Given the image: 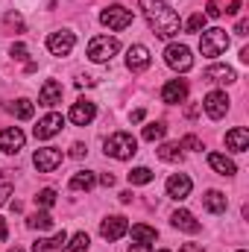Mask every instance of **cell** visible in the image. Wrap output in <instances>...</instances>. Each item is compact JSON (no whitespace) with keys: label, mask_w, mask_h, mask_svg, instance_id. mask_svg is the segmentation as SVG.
<instances>
[{"label":"cell","mask_w":249,"mask_h":252,"mask_svg":"<svg viewBox=\"0 0 249 252\" xmlns=\"http://www.w3.org/2000/svg\"><path fill=\"white\" fill-rule=\"evenodd\" d=\"M138 6H141V12L147 18L150 30L158 38H176L182 32V21H179L176 9H170V3H164V0H141Z\"/></svg>","instance_id":"obj_1"},{"label":"cell","mask_w":249,"mask_h":252,"mask_svg":"<svg viewBox=\"0 0 249 252\" xmlns=\"http://www.w3.org/2000/svg\"><path fill=\"white\" fill-rule=\"evenodd\" d=\"M199 50H202L205 59L223 56V53L229 50V35H226V30H220V27L202 30V35H199Z\"/></svg>","instance_id":"obj_2"},{"label":"cell","mask_w":249,"mask_h":252,"mask_svg":"<svg viewBox=\"0 0 249 252\" xmlns=\"http://www.w3.org/2000/svg\"><path fill=\"white\" fill-rule=\"evenodd\" d=\"M103 147H106V156H112V158H118V161H126V158H132V156L138 153V141H135L129 132H115V135H109Z\"/></svg>","instance_id":"obj_3"},{"label":"cell","mask_w":249,"mask_h":252,"mask_svg":"<svg viewBox=\"0 0 249 252\" xmlns=\"http://www.w3.org/2000/svg\"><path fill=\"white\" fill-rule=\"evenodd\" d=\"M121 50V41L115 35H94L88 41V59L91 62H109L112 56H118Z\"/></svg>","instance_id":"obj_4"},{"label":"cell","mask_w":249,"mask_h":252,"mask_svg":"<svg viewBox=\"0 0 249 252\" xmlns=\"http://www.w3.org/2000/svg\"><path fill=\"white\" fill-rule=\"evenodd\" d=\"M100 24L109 27V30H115V32H121V30H126V27L132 24V9L115 3V6H109V9L100 12Z\"/></svg>","instance_id":"obj_5"},{"label":"cell","mask_w":249,"mask_h":252,"mask_svg":"<svg viewBox=\"0 0 249 252\" xmlns=\"http://www.w3.org/2000/svg\"><path fill=\"white\" fill-rule=\"evenodd\" d=\"M164 62H167V67H173V70H179V73L190 70V67H193L190 47H185V44H167V50H164Z\"/></svg>","instance_id":"obj_6"},{"label":"cell","mask_w":249,"mask_h":252,"mask_svg":"<svg viewBox=\"0 0 249 252\" xmlns=\"http://www.w3.org/2000/svg\"><path fill=\"white\" fill-rule=\"evenodd\" d=\"M62 158H64L62 150H56V147H41V150H35L32 164H35L38 173H53V170L62 164Z\"/></svg>","instance_id":"obj_7"},{"label":"cell","mask_w":249,"mask_h":252,"mask_svg":"<svg viewBox=\"0 0 249 252\" xmlns=\"http://www.w3.org/2000/svg\"><path fill=\"white\" fill-rule=\"evenodd\" d=\"M229 103H232V100L226 97V91H211V94H205L202 109H205V115H208L211 121H220V118H226Z\"/></svg>","instance_id":"obj_8"},{"label":"cell","mask_w":249,"mask_h":252,"mask_svg":"<svg viewBox=\"0 0 249 252\" xmlns=\"http://www.w3.org/2000/svg\"><path fill=\"white\" fill-rule=\"evenodd\" d=\"M73 44H76V38H73L70 30H59V32H50L47 35V50L53 56H67L73 50Z\"/></svg>","instance_id":"obj_9"},{"label":"cell","mask_w":249,"mask_h":252,"mask_svg":"<svg viewBox=\"0 0 249 252\" xmlns=\"http://www.w3.org/2000/svg\"><path fill=\"white\" fill-rule=\"evenodd\" d=\"M126 232H129V223H126V217H121V214H109V217L100 223V235H103L106 241H121Z\"/></svg>","instance_id":"obj_10"},{"label":"cell","mask_w":249,"mask_h":252,"mask_svg":"<svg viewBox=\"0 0 249 252\" xmlns=\"http://www.w3.org/2000/svg\"><path fill=\"white\" fill-rule=\"evenodd\" d=\"M94 118H97V106L91 100H76L70 106V115H67V121L76 124V126H88Z\"/></svg>","instance_id":"obj_11"},{"label":"cell","mask_w":249,"mask_h":252,"mask_svg":"<svg viewBox=\"0 0 249 252\" xmlns=\"http://www.w3.org/2000/svg\"><path fill=\"white\" fill-rule=\"evenodd\" d=\"M24 141H27V135H24L18 126L0 129V150H3V153H9V156L21 153V150H24Z\"/></svg>","instance_id":"obj_12"},{"label":"cell","mask_w":249,"mask_h":252,"mask_svg":"<svg viewBox=\"0 0 249 252\" xmlns=\"http://www.w3.org/2000/svg\"><path fill=\"white\" fill-rule=\"evenodd\" d=\"M62 126H64V118H62V115H56V112H50L47 118H41V121H38V126H35L32 132H35V138H38V141H47V138L59 135V132H62Z\"/></svg>","instance_id":"obj_13"},{"label":"cell","mask_w":249,"mask_h":252,"mask_svg":"<svg viewBox=\"0 0 249 252\" xmlns=\"http://www.w3.org/2000/svg\"><path fill=\"white\" fill-rule=\"evenodd\" d=\"M190 188H193V182H190L187 173H173L167 179V196L170 199H187L190 196Z\"/></svg>","instance_id":"obj_14"},{"label":"cell","mask_w":249,"mask_h":252,"mask_svg":"<svg viewBox=\"0 0 249 252\" xmlns=\"http://www.w3.org/2000/svg\"><path fill=\"white\" fill-rule=\"evenodd\" d=\"M126 67H129L132 73L147 70V67H150V50H147L144 44H132V47L126 50Z\"/></svg>","instance_id":"obj_15"},{"label":"cell","mask_w":249,"mask_h":252,"mask_svg":"<svg viewBox=\"0 0 249 252\" xmlns=\"http://www.w3.org/2000/svg\"><path fill=\"white\" fill-rule=\"evenodd\" d=\"M161 100L176 106V103H185L187 100V82L185 79H170L164 88H161Z\"/></svg>","instance_id":"obj_16"},{"label":"cell","mask_w":249,"mask_h":252,"mask_svg":"<svg viewBox=\"0 0 249 252\" xmlns=\"http://www.w3.org/2000/svg\"><path fill=\"white\" fill-rule=\"evenodd\" d=\"M62 82H56V79H47L44 85H41V94H38V103L41 106H47V109H53V106H59L62 103Z\"/></svg>","instance_id":"obj_17"},{"label":"cell","mask_w":249,"mask_h":252,"mask_svg":"<svg viewBox=\"0 0 249 252\" xmlns=\"http://www.w3.org/2000/svg\"><path fill=\"white\" fill-rule=\"evenodd\" d=\"M226 147H229L232 153H244V150H249V129H244V126L229 129V132H226Z\"/></svg>","instance_id":"obj_18"},{"label":"cell","mask_w":249,"mask_h":252,"mask_svg":"<svg viewBox=\"0 0 249 252\" xmlns=\"http://www.w3.org/2000/svg\"><path fill=\"white\" fill-rule=\"evenodd\" d=\"M202 76H205V82H226V85H232V82L238 79V73H235L229 64H211Z\"/></svg>","instance_id":"obj_19"},{"label":"cell","mask_w":249,"mask_h":252,"mask_svg":"<svg viewBox=\"0 0 249 252\" xmlns=\"http://www.w3.org/2000/svg\"><path fill=\"white\" fill-rule=\"evenodd\" d=\"M64 244H67V235L56 232L53 238H38L32 244V252H59V250H64Z\"/></svg>","instance_id":"obj_20"},{"label":"cell","mask_w":249,"mask_h":252,"mask_svg":"<svg viewBox=\"0 0 249 252\" xmlns=\"http://www.w3.org/2000/svg\"><path fill=\"white\" fill-rule=\"evenodd\" d=\"M208 164H211L220 176H235V173H238V164H235L229 156H223V153H211V156H208Z\"/></svg>","instance_id":"obj_21"},{"label":"cell","mask_w":249,"mask_h":252,"mask_svg":"<svg viewBox=\"0 0 249 252\" xmlns=\"http://www.w3.org/2000/svg\"><path fill=\"white\" fill-rule=\"evenodd\" d=\"M170 223L176 226V229H182V232H199V223H196V217L190 214V211H185V208H179V211H173V217H170Z\"/></svg>","instance_id":"obj_22"},{"label":"cell","mask_w":249,"mask_h":252,"mask_svg":"<svg viewBox=\"0 0 249 252\" xmlns=\"http://www.w3.org/2000/svg\"><path fill=\"white\" fill-rule=\"evenodd\" d=\"M202 202H205V208H208L211 214H223L226 205H229V199H226L223 190H208V193L202 196Z\"/></svg>","instance_id":"obj_23"},{"label":"cell","mask_w":249,"mask_h":252,"mask_svg":"<svg viewBox=\"0 0 249 252\" xmlns=\"http://www.w3.org/2000/svg\"><path fill=\"white\" fill-rule=\"evenodd\" d=\"M94 182H97V176L91 170H79V173L70 176V190H91Z\"/></svg>","instance_id":"obj_24"},{"label":"cell","mask_w":249,"mask_h":252,"mask_svg":"<svg viewBox=\"0 0 249 252\" xmlns=\"http://www.w3.org/2000/svg\"><path fill=\"white\" fill-rule=\"evenodd\" d=\"M156 153H158V158H161V161H173V164H176V161H182V147H179V144H161Z\"/></svg>","instance_id":"obj_25"},{"label":"cell","mask_w":249,"mask_h":252,"mask_svg":"<svg viewBox=\"0 0 249 252\" xmlns=\"http://www.w3.org/2000/svg\"><path fill=\"white\" fill-rule=\"evenodd\" d=\"M27 226H30V229L44 232V229H50V226H53V217H50L47 211H35V214H30V217H27Z\"/></svg>","instance_id":"obj_26"},{"label":"cell","mask_w":249,"mask_h":252,"mask_svg":"<svg viewBox=\"0 0 249 252\" xmlns=\"http://www.w3.org/2000/svg\"><path fill=\"white\" fill-rule=\"evenodd\" d=\"M132 241L135 244H153L156 241V229H150V226H144V223H138V226H132Z\"/></svg>","instance_id":"obj_27"},{"label":"cell","mask_w":249,"mask_h":252,"mask_svg":"<svg viewBox=\"0 0 249 252\" xmlns=\"http://www.w3.org/2000/svg\"><path fill=\"white\" fill-rule=\"evenodd\" d=\"M9 112H12L15 118H21V121H30V118H32V112H35V106H32L30 100H15V103L9 106Z\"/></svg>","instance_id":"obj_28"},{"label":"cell","mask_w":249,"mask_h":252,"mask_svg":"<svg viewBox=\"0 0 249 252\" xmlns=\"http://www.w3.org/2000/svg\"><path fill=\"white\" fill-rule=\"evenodd\" d=\"M88 247H91L88 235H85V232H76V235L70 238V244H64V252H88Z\"/></svg>","instance_id":"obj_29"},{"label":"cell","mask_w":249,"mask_h":252,"mask_svg":"<svg viewBox=\"0 0 249 252\" xmlns=\"http://www.w3.org/2000/svg\"><path fill=\"white\" fill-rule=\"evenodd\" d=\"M129 182L132 185H150L153 182V170L150 167H132L129 170Z\"/></svg>","instance_id":"obj_30"},{"label":"cell","mask_w":249,"mask_h":252,"mask_svg":"<svg viewBox=\"0 0 249 252\" xmlns=\"http://www.w3.org/2000/svg\"><path fill=\"white\" fill-rule=\"evenodd\" d=\"M164 132H167V126L161 124H147L144 126V141H158V138H164Z\"/></svg>","instance_id":"obj_31"},{"label":"cell","mask_w":249,"mask_h":252,"mask_svg":"<svg viewBox=\"0 0 249 252\" xmlns=\"http://www.w3.org/2000/svg\"><path fill=\"white\" fill-rule=\"evenodd\" d=\"M53 202H56V190H53V188H44V190H38V193H35V205L50 208Z\"/></svg>","instance_id":"obj_32"},{"label":"cell","mask_w":249,"mask_h":252,"mask_svg":"<svg viewBox=\"0 0 249 252\" xmlns=\"http://www.w3.org/2000/svg\"><path fill=\"white\" fill-rule=\"evenodd\" d=\"M199 30H205V15L202 12L190 15V21H187V32H199Z\"/></svg>","instance_id":"obj_33"},{"label":"cell","mask_w":249,"mask_h":252,"mask_svg":"<svg viewBox=\"0 0 249 252\" xmlns=\"http://www.w3.org/2000/svg\"><path fill=\"white\" fill-rule=\"evenodd\" d=\"M9 53H12V59H15V62H27V56H30L27 44H21V41H18V44H12V47H9Z\"/></svg>","instance_id":"obj_34"},{"label":"cell","mask_w":249,"mask_h":252,"mask_svg":"<svg viewBox=\"0 0 249 252\" xmlns=\"http://www.w3.org/2000/svg\"><path fill=\"white\" fill-rule=\"evenodd\" d=\"M179 147H185V150H202V144H199V138H196V135H187Z\"/></svg>","instance_id":"obj_35"},{"label":"cell","mask_w":249,"mask_h":252,"mask_svg":"<svg viewBox=\"0 0 249 252\" xmlns=\"http://www.w3.org/2000/svg\"><path fill=\"white\" fill-rule=\"evenodd\" d=\"M6 27H18V30H24L21 15H18V12H9V15H6Z\"/></svg>","instance_id":"obj_36"},{"label":"cell","mask_w":249,"mask_h":252,"mask_svg":"<svg viewBox=\"0 0 249 252\" xmlns=\"http://www.w3.org/2000/svg\"><path fill=\"white\" fill-rule=\"evenodd\" d=\"M85 153H88V150H85V144H73V147H70V156H73V158H82Z\"/></svg>","instance_id":"obj_37"},{"label":"cell","mask_w":249,"mask_h":252,"mask_svg":"<svg viewBox=\"0 0 249 252\" xmlns=\"http://www.w3.org/2000/svg\"><path fill=\"white\" fill-rule=\"evenodd\" d=\"M247 30H249V21H247V18H241V21H238V27H235V32H238V35H247Z\"/></svg>","instance_id":"obj_38"},{"label":"cell","mask_w":249,"mask_h":252,"mask_svg":"<svg viewBox=\"0 0 249 252\" xmlns=\"http://www.w3.org/2000/svg\"><path fill=\"white\" fill-rule=\"evenodd\" d=\"M9 193H12V185H0V205L6 202V196H9Z\"/></svg>","instance_id":"obj_39"},{"label":"cell","mask_w":249,"mask_h":252,"mask_svg":"<svg viewBox=\"0 0 249 252\" xmlns=\"http://www.w3.org/2000/svg\"><path fill=\"white\" fill-rule=\"evenodd\" d=\"M179 252H202V244H185Z\"/></svg>","instance_id":"obj_40"},{"label":"cell","mask_w":249,"mask_h":252,"mask_svg":"<svg viewBox=\"0 0 249 252\" xmlns=\"http://www.w3.org/2000/svg\"><path fill=\"white\" fill-rule=\"evenodd\" d=\"M100 182H103L106 188H112V185H115V176H112V173H103V176H100Z\"/></svg>","instance_id":"obj_41"},{"label":"cell","mask_w":249,"mask_h":252,"mask_svg":"<svg viewBox=\"0 0 249 252\" xmlns=\"http://www.w3.org/2000/svg\"><path fill=\"white\" fill-rule=\"evenodd\" d=\"M238 9H241V0H232V3H229V9H226V12H229V15H238Z\"/></svg>","instance_id":"obj_42"},{"label":"cell","mask_w":249,"mask_h":252,"mask_svg":"<svg viewBox=\"0 0 249 252\" xmlns=\"http://www.w3.org/2000/svg\"><path fill=\"white\" fill-rule=\"evenodd\" d=\"M141 121H144V112H141V109H138V112H132V124H141Z\"/></svg>","instance_id":"obj_43"},{"label":"cell","mask_w":249,"mask_h":252,"mask_svg":"<svg viewBox=\"0 0 249 252\" xmlns=\"http://www.w3.org/2000/svg\"><path fill=\"white\" fill-rule=\"evenodd\" d=\"M129 252H150V247H147V244H135Z\"/></svg>","instance_id":"obj_44"},{"label":"cell","mask_w":249,"mask_h":252,"mask_svg":"<svg viewBox=\"0 0 249 252\" xmlns=\"http://www.w3.org/2000/svg\"><path fill=\"white\" fill-rule=\"evenodd\" d=\"M3 238H6V220L0 217V241H3Z\"/></svg>","instance_id":"obj_45"},{"label":"cell","mask_w":249,"mask_h":252,"mask_svg":"<svg viewBox=\"0 0 249 252\" xmlns=\"http://www.w3.org/2000/svg\"><path fill=\"white\" fill-rule=\"evenodd\" d=\"M9 252H21V250H18V247H12V250H9Z\"/></svg>","instance_id":"obj_46"},{"label":"cell","mask_w":249,"mask_h":252,"mask_svg":"<svg viewBox=\"0 0 249 252\" xmlns=\"http://www.w3.org/2000/svg\"><path fill=\"white\" fill-rule=\"evenodd\" d=\"M158 252H170V250H158Z\"/></svg>","instance_id":"obj_47"},{"label":"cell","mask_w":249,"mask_h":252,"mask_svg":"<svg viewBox=\"0 0 249 252\" xmlns=\"http://www.w3.org/2000/svg\"><path fill=\"white\" fill-rule=\"evenodd\" d=\"M238 252H247V250H238Z\"/></svg>","instance_id":"obj_48"}]
</instances>
